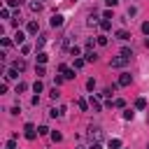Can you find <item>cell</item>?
<instances>
[{"mask_svg": "<svg viewBox=\"0 0 149 149\" xmlns=\"http://www.w3.org/2000/svg\"><path fill=\"white\" fill-rule=\"evenodd\" d=\"M128 61H130V58H126V56H117V58L109 61V65H112V68H123Z\"/></svg>", "mask_w": 149, "mask_h": 149, "instance_id": "obj_1", "label": "cell"}, {"mask_svg": "<svg viewBox=\"0 0 149 149\" xmlns=\"http://www.w3.org/2000/svg\"><path fill=\"white\" fill-rule=\"evenodd\" d=\"M26 138H28V140H35V138H37L35 126H33V123H26Z\"/></svg>", "mask_w": 149, "mask_h": 149, "instance_id": "obj_2", "label": "cell"}, {"mask_svg": "<svg viewBox=\"0 0 149 149\" xmlns=\"http://www.w3.org/2000/svg\"><path fill=\"white\" fill-rule=\"evenodd\" d=\"M61 72H63V77H65V79H74V70H72V68L61 65Z\"/></svg>", "mask_w": 149, "mask_h": 149, "instance_id": "obj_3", "label": "cell"}, {"mask_svg": "<svg viewBox=\"0 0 149 149\" xmlns=\"http://www.w3.org/2000/svg\"><path fill=\"white\" fill-rule=\"evenodd\" d=\"M130 82H133V77H130V74H126V72H123L121 77H119V86H128Z\"/></svg>", "mask_w": 149, "mask_h": 149, "instance_id": "obj_4", "label": "cell"}, {"mask_svg": "<svg viewBox=\"0 0 149 149\" xmlns=\"http://www.w3.org/2000/svg\"><path fill=\"white\" fill-rule=\"evenodd\" d=\"M51 26H54V28L63 26V16H61V14H54V16H51Z\"/></svg>", "mask_w": 149, "mask_h": 149, "instance_id": "obj_5", "label": "cell"}, {"mask_svg": "<svg viewBox=\"0 0 149 149\" xmlns=\"http://www.w3.org/2000/svg\"><path fill=\"white\" fill-rule=\"evenodd\" d=\"M84 61H86V63L98 61V54H96V51H86V54H84Z\"/></svg>", "mask_w": 149, "mask_h": 149, "instance_id": "obj_6", "label": "cell"}, {"mask_svg": "<svg viewBox=\"0 0 149 149\" xmlns=\"http://www.w3.org/2000/svg\"><path fill=\"white\" fill-rule=\"evenodd\" d=\"M117 40H121V42L130 40V33H128V30H117Z\"/></svg>", "mask_w": 149, "mask_h": 149, "instance_id": "obj_7", "label": "cell"}, {"mask_svg": "<svg viewBox=\"0 0 149 149\" xmlns=\"http://www.w3.org/2000/svg\"><path fill=\"white\" fill-rule=\"evenodd\" d=\"M23 40H26V35H23L21 30H16V35H14V42H16V44H21Z\"/></svg>", "mask_w": 149, "mask_h": 149, "instance_id": "obj_8", "label": "cell"}, {"mask_svg": "<svg viewBox=\"0 0 149 149\" xmlns=\"http://www.w3.org/2000/svg\"><path fill=\"white\" fill-rule=\"evenodd\" d=\"M89 135H91V138H100V128H98V126H96V128L91 126V128H89Z\"/></svg>", "mask_w": 149, "mask_h": 149, "instance_id": "obj_9", "label": "cell"}, {"mask_svg": "<svg viewBox=\"0 0 149 149\" xmlns=\"http://www.w3.org/2000/svg\"><path fill=\"white\" fill-rule=\"evenodd\" d=\"M91 107H93V112H100V103H98V98H93V96H91Z\"/></svg>", "mask_w": 149, "mask_h": 149, "instance_id": "obj_10", "label": "cell"}, {"mask_svg": "<svg viewBox=\"0 0 149 149\" xmlns=\"http://www.w3.org/2000/svg\"><path fill=\"white\" fill-rule=\"evenodd\" d=\"M109 149H121V140H109Z\"/></svg>", "mask_w": 149, "mask_h": 149, "instance_id": "obj_11", "label": "cell"}, {"mask_svg": "<svg viewBox=\"0 0 149 149\" xmlns=\"http://www.w3.org/2000/svg\"><path fill=\"white\" fill-rule=\"evenodd\" d=\"M28 33H30V35L37 33V21H30V23H28Z\"/></svg>", "mask_w": 149, "mask_h": 149, "instance_id": "obj_12", "label": "cell"}, {"mask_svg": "<svg viewBox=\"0 0 149 149\" xmlns=\"http://www.w3.org/2000/svg\"><path fill=\"white\" fill-rule=\"evenodd\" d=\"M135 107H138V109H144V107H147V100H144V98H138V100H135Z\"/></svg>", "mask_w": 149, "mask_h": 149, "instance_id": "obj_13", "label": "cell"}, {"mask_svg": "<svg viewBox=\"0 0 149 149\" xmlns=\"http://www.w3.org/2000/svg\"><path fill=\"white\" fill-rule=\"evenodd\" d=\"M5 77H7V79H16V77H19V70H14V68H12V70L5 74Z\"/></svg>", "mask_w": 149, "mask_h": 149, "instance_id": "obj_14", "label": "cell"}, {"mask_svg": "<svg viewBox=\"0 0 149 149\" xmlns=\"http://www.w3.org/2000/svg\"><path fill=\"white\" fill-rule=\"evenodd\" d=\"M42 89H44L42 82H35V84H33V91H35V93H42Z\"/></svg>", "mask_w": 149, "mask_h": 149, "instance_id": "obj_15", "label": "cell"}, {"mask_svg": "<svg viewBox=\"0 0 149 149\" xmlns=\"http://www.w3.org/2000/svg\"><path fill=\"white\" fill-rule=\"evenodd\" d=\"M100 28H103V30H109V28H112V23H109V19H103V21H100Z\"/></svg>", "mask_w": 149, "mask_h": 149, "instance_id": "obj_16", "label": "cell"}, {"mask_svg": "<svg viewBox=\"0 0 149 149\" xmlns=\"http://www.w3.org/2000/svg\"><path fill=\"white\" fill-rule=\"evenodd\" d=\"M47 58H49L47 54H37V63H40V65H44V63H47Z\"/></svg>", "mask_w": 149, "mask_h": 149, "instance_id": "obj_17", "label": "cell"}, {"mask_svg": "<svg viewBox=\"0 0 149 149\" xmlns=\"http://www.w3.org/2000/svg\"><path fill=\"white\" fill-rule=\"evenodd\" d=\"M58 98H61V91L54 86V89H51V100H58Z\"/></svg>", "mask_w": 149, "mask_h": 149, "instance_id": "obj_18", "label": "cell"}, {"mask_svg": "<svg viewBox=\"0 0 149 149\" xmlns=\"http://www.w3.org/2000/svg\"><path fill=\"white\" fill-rule=\"evenodd\" d=\"M51 140H54V142H61V140H63V135L58 133V130H54V133H51Z\"/></svg>", "mask_w": 149, "mask_h": 149, "instance_id": "obj_19", "label": "cell"}, {"mask_svg": "<svg viewBox=\"0 0 149 149\" xmlns=\"http://www.w3.org/2000/svg\"><path fill=\"white\" fill-rule=\"evenodd\" d=\"M77 107H79L82 112H86V109H89V105H86V100H77Z\"/></svg>", "mask_w": 149, "mask_h": 149, "instance_id": "obj_20", "label": "cell"}, {"mask_svg": "<svg viewBox=\"0 0 149 149\" xmlns=\"http://www.w3.org/2000/svg\"><path fill=\"white\" fill-rule=\"evenodd\" d=\"M23 68H26L23 61H14V70H23Z\"/></svg>", "mask_w": 149, "mask_h": 149, "instance_id": "obj_21", "label": "cell"}, {"mask_svg": "<svg viewBox=\"0 0 149 149\" xmlns=\"http://www.w3.org/2000/svg\"><path fill=\"white\" fill-rule=\"evenodd\" d=\"M84 63H86L84 58H77V61H74V70H79V68H84Z\"/></svg>", "mask_w": 149, "mask_h": 149, "instance_id": "obj_22", "label": "cell"}, {"mask_svg": "<svg viewBox=\"0 0 149 149\" xmlns=\"http://www.w3.org/2000/svg\"><path fill=\"white\" fill-rule=\"evenodd\" d=\"M37 133H40V135H47L49 128H47V126H40V128H37Z\"/></svg>", "mask_w": 149, "mask_h": 149, "instance_id": "obj_23", "label": "cell"}, {"mask_svg": "<svg viewBox=\"0 0 149 149\" xmlns=\"http://www.w3.org/2000/svg\"><path fill=\"white\" fill-rule=\"evenodd\" d=\"M21 91H26V84H23V82H19V84H16V93H21Z\"/></svg>", "mask_w": 149, "mask_h": 149, "instance_id": "obj_24", "label": "cell"}, {"mask_svg": "<svg viewBox=\"0 0 149 149\" xmlns=\"http://www.w3.org/2000/svg\"><path fill=\"white\" fill-rule=\"evenodd\" d=\"M98 44H100V47H105V44H107V37H105V35H100V37H98Z\"/></svg>", "mask_w": 149, "mask_h": 149, "instance_id": "obj_25", "label": "cell"}, {"mask_svg": "<svg viewBox=\"0 0 149 149\" xmlns=\"http://www.w3.org/2000/svg\"><path fill=\"white\" fill-rule=\"evenodd\" d=\"M70 54H72V56H79V54H82V49H79V47H72V49H70Z\"/></svg>", "mask_w": 149, "mask_h": 149, "instance_id": "obj_26", "label": "cell"}, {"mask_svg": "<svg viewBox=\"0 0 149 149\" xmlns=\"http://www.w3.org/2000/svg\"><path fill=\"white\" fill-rule=\"evenodd\" d=\"M121 56H126V58H130V56H133V51H130V49H121Z\"/></svg>", "mask_w": 149, "mask_h": 149, "instance_id": "obj_27", "label": "cell"}, {"mask_svg": "<svg viewBox=\"0 0 149 149\" xmlns=\"http://www.w3.org/2000/svg\"><path fill=\"white\" fill-rule=\"evenodd\" d=\"M86 89H89V91H93V89H96V82L89 79V82H86Z\"/></svg>", "mask_w": 149, "mask_h": 149, "instance_id": "obj_28", "label": "cell"}, {"mask_svg": "<svg viewBox=\"0 0 149 149\" xmlns=\"http://www.w3.org/2000/svg\"><path fill=\"white\" fill-rule=\"evenodd\" d=\"M142 33H144V35H149V21H144V23H142Z\"/></svg>", "mask_w": 149, "mask_h": 149, "instance_id": "obj_29", "label": "cell"}, {"mask_svg": "<svg viewBox=\"0 0 149 149\" xmlns=\"http://www.w3.org/2000/svg\"><path fill=\"white\" fill-rule=\"evenodd\" d=\"M7 7H19V0H7Z\"/></svg>", "mask_w": 149, "mask_h": 149, "instance_id": "obj_30", "label": "cell"}, {"mask_svg": "<svg viewBox=\"0 0 149 149\" xmlns=\"http://www.w3.org/2000/svg\"><path fill=\"white\" fill-rule=\"evenodd\" d=\"M91 149H103V144H100V142H93V144H91Z\"/></svg>", "mask_w": 149, "mask_h": 149, "instance_id": "obj_31", "label": "cell"}, {"mask_svg": "<svg viewBox=\"0 0 149 149\" xmlns=\"http://www.w3.org/2000/svg\"><path fill=\"white\" fill-rule=\"evenodd\" d=\"M105 3H107V5H109V7H114V5H117V3H119V0H105Z\"/></svg>", "mask_w": 149, "mask_h": 149, "instance_id": "obj_32", "label": "cell"}, {"mask_svg": "<svg viewBox=\"0 0 149 149\" xmlns=\"http://www.w3.org/2000/svg\"><path fill=\"white\" fill-rule=\"evenodd\" d=\"M147 49H149V37H147Z\"/></svg>", "mask_w": 149, "mask_h": 149, "instance_id": "obj_33", "label": "cell"}, {"mask_svg": "<svg viewBox=\"0 0 149 149\" xmlns=\"http://www.w3.org/2000/svg\"><path fill=\"white\" fill-rule=\"evenodd\" d=\"M147 149H149V147H147Z\"/></svg>", "mask_w": 149, "mask_h": 149, "instance_id": "obj_34", "label": "cell"}, {"mask_svg": "<svg viewBox=\"0 0 149 149\" xmlns=\"http://www.w3.org/2000/svg\"><path fill=\"white\" fill-rule=\"evenodd\" d=\"M147 119H149V117H147Z\"/></svg>", "mask_w": 149, "mask_h": 149, "instance_id": "obj_35", "label": "cell"}]
</instances>
